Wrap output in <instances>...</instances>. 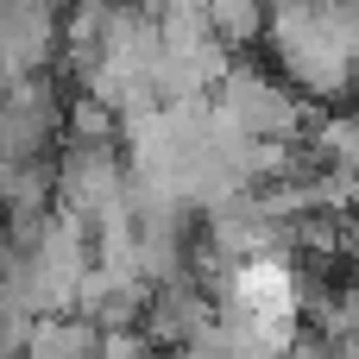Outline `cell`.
<instances>
[]
</instances>
